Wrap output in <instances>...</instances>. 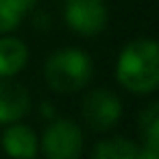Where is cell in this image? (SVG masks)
<instances>
[{
	"label": "cell",
	"instance_id": "277c9868",
	"mask_svg": "<svg viewBox=\"0 0 159 159\" xmlns=\"http://www.w3.org/2000/svg\"><path fill=\"white\" fill-rule=\"evenodd\" d=\"M63 18L74 33L92 37L105 31L109 22V9L105 0H66Z\"/></svg>",
	"mask_w": 159,
	"mask_h": 159
},
{
	"label": "cell",
	"instance_id": "5bb4252c",
	"mask_svg": "<svg viewBox=\"0 0 159 159\" xmlns=\"http://www.w3.org/2000/svg\"><path fill=\"white\" fill-rule=\"evenodd\" d=\"M42 109H44V116H46V118H55V111H57V109H55L50 102H44Z\"/></svg>",
	"mask_w": 159,
	"mask_h": 159
},
{
	"label": "cell",
	"instance_id": "4fadbf2b",
	"mask_svg": "<svg viewBox=\"0 0 159 159\" xmlns=\"http://www.w3.org/2000/svg\"><path fill=\"white\" fill-rule=\"evenodd\" d=\"M11 2L16 5V9L24 16V13H29L33 7H35V2H37V0H11Z\"/></svg>",
	"mask_w": 159,
	"mask_h": 159
},
{
	"label": "cell",
	"instance_id": "3957f363",
	"mask_svg": "<svg viewBox=\"0 0 159 159\" xmlns=\"http://www.w3.org/2000/svg\"><path fill=\"white\" fill-rule=\"evenodd\" d=\"M42 150L46 159H79L83 152V131L72 120L52 118L44 131Z\"/></svg>",
	"mask_w": 159,
	"mask_h": 159
},
{
	"label": "cell",
	"instance_id": "7c38bea8",
	"mask_svg": "<svg viewBox=\"0 0 159 159\" xmlns=\"http://www.w3.org/2000/svg\"><path fill=\"white\" fill-rule=\"evenodd\" d=\"M139 159H159V139L144 142V146L139 148Z\"/></svg>",
	"mask_w": 159,
	"mask_h": 159
},
{
	"label": "cell",
	"instance_id": "5b68a950",
	"mask_svg": "<svg viewBox=\"0 0 159 159\" xmlns=\"http://www.w3.org/2000/svg\"><path fill=\"white\" fill-rule=\"evenodd\" d=\"M122 116V102L111 89H94L83 100V118L94 131H107L118 124Z\"/></svg>",
	"mask_w": 159,
	"mask_h": 159
},
{
	"label": "cell",
	"instance_id": "8fae6325",
	"mask_svg": "<svg viewBox=\"0 0 159 159\" xmlns=\"http://www.w3.org/2000/svg\"><path fill=\"white\" fill-rule=\"evenodd\" d=\"M22 18L24 16L16 9V5L11 0H0V35L11 33L13 29H18Z\"/></svg>",
	"mask_w": 159,
	"mask_h": 159
},
{
	"label": "cell",
	"instance_id": "ba28073f",
	"mask_svg": "<svg viewBox=\"0 0 159 159\" xmlns=\"http://www.w3.org/2000/svg\"><path fill=\"white\" fill-rule=\"evenodd\" d=\"M29 61V48L18 37H0V76L18 74Z\"/></svg>",
	"mask_w": 159,
	"mask_h": 159
},
{
	"label": "cell",
	"instance_id": "7a4b0ae2",
	"mask_svg": "<svg viewBox=\"0 0 159 159\" xmlns=\"http://www.w3.org/2000/svg\"><path fill=\"white\" fill-rule=\"evenodd\" d=\"M46 83L57 94H74L87 87L94 74V63L81 48H61L52 52L44 66Z\"/></svg>",
	"mask_w": 159,
	"mask_h": 159
},
{
	"label": "cell",
	"instance_id": "52a82bcc",
	"mask_svg": "<svg viewBox=\"0 0 159 159\" xmlns=\"http://www.w3.org/2000/svg\"><path fill=\"white\" fill-rule=\"evenodd\" d=\"M2 148L13 159H33L39 150V144L31 126L11 122V126L2 133Z\"/></svg>",
	"mask_w": 159,
	"mask_h": 159
},
{
	"label": "cell",
	"instance_id": "30bf717a",
	"mask_svg": "<svg viewBox=\"0 0 159 159\" xmlns=\"http://www.w3.org/2000/svg\"><path fill=\"white\" fill-rule=\"evenodd\" d=\"M139 131L144 133V142L159 139V102H150L139 113Z\"/></svg>",
	"mask_w": 159,
	"mask_h": 159
},
{
	"label": "cell",
	"instance_id": "9c48e42d",
	"mask_svg": "<svg viewBox=\"0 0 159 159\" xmlns=\"http://www.w3.org/2000/svg\"><path fill=\"white\" fill-rule=\"evenodd\" d=\"M92 159H139V146L126 137H109L96 144Z\"/></svg>",
	"mask_w": 159,
	"mask_h": 159
},
{
	"label": "cell",
	"instance_id": "8992f818",
	"mask_svg": "<svg viewBox=\"0 0 159 159\" xmlns=\"http://www.w3.org/2000/svg\"><path fill=\"white\" fill-rule=\"evenodd\" d=\"M31 109V94L29 89L11 81L9 76H0V124H11L24 118Z\"/></svg>",
	"mask_w": 159,
	"mask_h": 159
},
{
	"label": "cell",
	"instance_id": "6da1fadb",
	"mask_svg": "<svg viewBox=\"0 0 159 159\" xmlns=\"http://www.w3.org/2000/svg\"><path fill=\"white\" fill-rule=\"evenodd\" d=\"M118 83L131 94H152L159 87V46L152 37L129 42L116 63Z\"/></svg>",
	"mask_w": 159,
	"mask_h": 159
}]
</instances>
